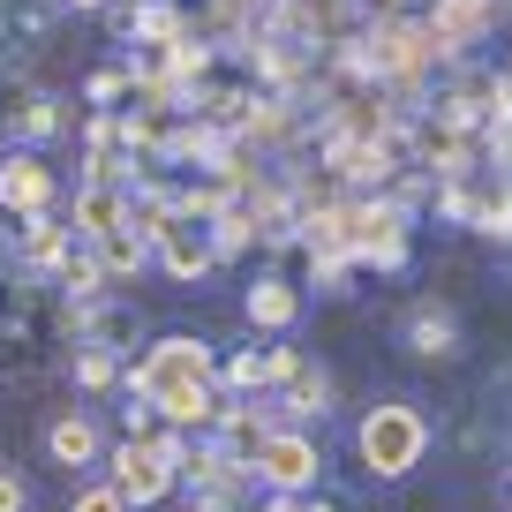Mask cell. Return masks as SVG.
Wrapping results in <instances>:
<instances>
[{"label":"cell","instance_id":"cell-24","mask_svg":"<svg viewBox=\"0 0 512 512\" xmlns=\"http://www.w3.org/2000/svg\"><path fill=\"white\" fill-rule=\"evenodd\" d=\"M136 91V76H128V68H98L91 83H83V98H91V106H113V98H128Z\"/></svg>","mask_w":512,"mask_h":512},{"label":"cell","instance_id":"cell-23","mask_svg":"<svg viewBox=\"0 0 512 512\" xmlns=\"http://www.w3.org/2000/svg\"><path fill=\"white\" fill-rule=\"evenodd\" d=\"M76 384H83V392H106V384H121V362L98 354V347H83L76 354Z\"/></svg>","mask_w":512,"mask_h":512},{"label":"cell","instance_id":"cell-14","mask_svg":"<svg viewBox=\"0 0 512 512\" xmlns=\"http://www.w3.org/2000/svg\"><path fill=\"white\" fill-rule=\"evenodd\" d=\"M46 460H53V467H98V460H106V437H98V422H91V415L46 422Z\"/></svg>","mask_w":512,"mask_h":512},{"label":"cell","instance_id":"cell-31","mask_svg":"<svg viewBox=\"0 0 512 512\" xmlns=\"http://www.w3.org/2000/svg\"><path fill=\"white\" fill-rule=\"evenodd\" d=\"M505 512H512V505H505Z\"/></svg>","mask_w":512,"mask_h":512},{"label":"cell","instance_id":"cell-1","mask_svg":"<svg viewBox=\"0 0 512 512\" xmlns=\"http://www.w3.org/2000/svg\"><path fill=\"white\" fill-rule=\"evenodd\" d=\"M196 384H219V347H211V339H196V332L151 339L144 362L121 369V392H128V400H144V407L174 400V392H196Z\"/></svg>","mask_w":512,"mask_h":512},{"label":"cell","instance_id":"cell-4","mask_svg":"<svg viewBox=\"0 0 512 512\" xmlns=\"http://www.w3.org/2000/svg\"><path fill=\"white\" fill-rule=\"evenodd\" d=\"M347 256L369 272H400L407 264V204L392 189L347 196Z\"/></svg>","mask_w":512,"mask_h":512},{"label":"cell","instance_id":"cell-30","mask_svg":"<svg viewBox=\"0 0 512 512\" xmlns=\"http://www.w3.org/2000/svg\"><path fill=\"white\" fill-rule=\"evenodd\" d=\"M249 512H256V505H249ZM264 512H287V497H272V505H264Z\"/></svg>","mask_w":512,"mask_h":512},{"label":"cell","instance_id":"cell-18","mask_svg":"<svg viewBox=\"0 0 512 512\" xmlns=\"http://www.w3.org/2000/svg\"><path fill=\"white\" fill-rule=\"evenodd\" d=\"M91 249H98V264H106V279H136L151 264V226L128 219V226H113L106 241H91Z\"/></svg>","mask_w":512,"mask_h":512},{"label":"cell","instance_id":"cell-13","mask_svg":"<svg viewBox=\"0 0 512 512\" xmlns=\"http://www.w3.org/2000/svg\"><path fill=\"white\" fill-rule=\"evenodd\" d=\"M196 23L181 16L174 0H136V8H121V38H136V46H151V53H166V46H181Z\"/></svg>","mask_w":512,"mask_h":512},{"label":"cell","instance_id":"cell-17","mask_svg":"<svg viewBox=\"0 0 512 512\" xmlns=\"http://www.w3.org/2000/svg\"><path fill=\"white\" fill-rule=\"evenodd\" d=\"M113 226H128V189H76V219H68V234H76V241H106Z\"/></svg>","mask_w":512,"mask_h":512},{"label":"cell","instance_id":"cell-29","mask_svg":"<svg viewBox=\"0 0 512 512\" xmlns=\"http://www.w3.org/2000/svg\"><path fill=\"white\" fill-rule=\"evenodd\" d=\"M61 8H76V16H98V8H113V0H61Z\"/></svg>","mask_w":512,"mask_h":512},{"label":"cell","instance_id":"cell-16","mask_svg":"<svg viewBox=\"0 0 512 512\" xmlns=\"http://www.w3.org/2000/svg\"><path fill=\"white\" fill-rule=\"evenodd\" d=\"M16 256L31 264V272H53L61 279V264L76 256V234H68L53 211H38V219H23V241H16Z\"/></svg>","mask_w":512,"mask_h":512},{"label":"cell","instance_id":"cell-19","mask_svg":"<svg viewBox=\"0 0 512 512\" xmlns=\"http://www.w3.org/2000/svg\"><path fill=\"white\" fill-rule=\"evenodd\" d=\"M8 121H16L23 144H46V136H61V98L53 91H23L16 106H8Z\"/></svg>","mask_w":512,"mask_h":512},{"label":"cell","instance_id":"cell-22","mask_svg":"<svg viewBox=\"0 0 512 512\" xmlns=\"http://www.w3.org/2000/svg\"><path fill=\"white\" fill-rule=\"evenodd\" d=\"M475 234L512 241V181H490V196H482V211H475Z\"/></svg>","mask_w":512,"mask_h":512},{"label":"cell","instance_id":"cell-27","mask_svg":"<svg viewBox=\"0 0 512 512\" xmlns=\"http://www.w3.org/2000/svg\"><path fill=\"white\" fill-rule=\"evenodd\" d=\"M0 512H31V490H23L16 467H0Z\"/></svg>","mask_w":512,"mask_h":512},{"label":"cell","instance_id":"cell-25","mask_svg":"<svg viewBox=\"0 0 512 512\" xmlns=\"http://www.w3.org/2000/svg\"><path fill=\"white\" fill-rule=\"evenodd\" d=\"M68 512H128V497L113 490V482H83V490H76V505H68Z\"/></svg>","mask_w":512,"mask_h":512},{"label":"cell","instance_id":"cell-15","mask_svg":"<svg viewBox=\"0 0 512 512\" xmlns=\"http://www.w3.org/2000/svg\"><path fill=\"white\" fill-rule=\"evenodd\" d=\"M272 415H287L294 430H302V422H324L332 415V377H324V369H294L287 384H279V400H272Z\"/></svg>","mask_w":512,"mask_h":512},{"label":"cell","instance_id":"cell-21","mask_svg":"<svg viewBox=\"0 0 512 512\" xmlns=\"http://www.w3.org/2000/svg\"><path fill=\"white\" fill-rule=\"evenodd\" d=\"M249 241H256V219H249V204H226L219 219H211V256H219V264H226V256H241Z\"/></svg>","mask_w":512,"mask_h":512},{"label":"cell","instance_id":"cell-5","mask_svg":"<svg viewBox=\"0 0 512 512\" xmlns=\"http://www.w3.org/2000/svg\"><path fill=\"white\" fill-rule=\"evenodd\" d=\"M249 475L264 482L272 497H309V490H317V475H324V445L309 430H294V422H279V430L264 437V452H256Z\"/></svg>","mask_w":512,"mask_h":512},{"label":"cell","instance_id":"cell-6","mask_svg":"<svg viewBox=\"0 0 512 512\" xmlns=\"http://www.w3.org/2000/svg\"><path fill=\"white\" fill-rule=\"evenodd\" d=\"M151 264H159L166 279H181V287H196V279L219 264V256H211V226L189 219V211H166V219L151 226Z\"/></svg>","mask_w":512,"mask_h":512},{"label":"cell","instance_id":"cell-28","mask_svg":"<svg viewBox=\"0 0 512 512\" xmlns=\"http://www.w3.org/2000/svg\"><path fill=\"white\" fill-rule=\"evenodd\" d=\"M287 512H339L332 497H287Z\"/></svg>","mask_w":512,"mask_h":512},{"label":"cell","instance_id":"cell-9","mask_svg":"<svg viewBox=\"0 0 512 512\" xmlns=\"http://www.w3.org/2000/svg\"><path fill=\"white\" fill-rule=\"evenodd\" d=\"M0 211H8V219L53 211V166L38 159V151H8V159H0Z\"/></svg>","mask_w":512,"mask_h":512},{"label":"cell","instance_id":"cell-7","mask_svg":"<svg viewBox=\"0 0 512 512\" xmlns=\"http://www.w3.org/2000/svg\"><path fill=\"white\" fill-rule=\"evenodd\" d=\"M106 482L128 497V512H136V505H159V497L181 490V475L159 460V452H151V437H128V445H113V452H106Z\"/></svg>","mask_w":512,"mask_h":512},{"label":"cell","instance_id":"cell-2","mask_svg":"<svg viewBox=\"0 0 512 512\" xmlns=\"http://www.w3.org/2000/svg\"><path fill=\"white\" fill-rule=\"evenodd\" d=\"M354 452H362V467L377 482H400L422 467V452H430V415H422L415 400H377L362 415V430H354Z\"/></svg>","mask_w":512,"mask_h":512},{"label":"cell","instance_id":"cell-20","mask_svg":"<svg viewBox=\"0 0 512 512\" xmlns=\"http://www.w3.org/2000/svg\"><path fill=\"white\" fill-rule=\"evenodd\" d=\"M61 287H68V302H76V309H91L98 294L113 287V279H106V264H98V249H91V241H83V249H76V256H68V264H61Z\"/></svg>","mask_w":512,"mask_h":512},{"label":"cell","instance_id":"cell-12","mask_svg":"<svg viewBox=\"0 0 512 512\" xmlns=\"http://www.w3.org/2000/svg\"><path fill=\"white\" fill-rule=\"evenodd\" d=\"M241 317H249L256 332H294V324H302V287L279 279V272H264L249 294H241Z\"/></svg>","mask_w":512,"mask_h":512},{"label":"cell","instance_id":"cell-11","mask_svg":"<svg viewBox=\"0 0 512 512\" xmlns=\"http://www.w3.org/2000/svg\"><path fill=\"white\" fill-rule=\"evenodd\" d=\"M400 339H407V354H422V362H452V354H460V317H452L445 302H415L407 324H400Z\"/></svg>","mask_w":512,"mask_h":512},{"label":"cell","instance_id":"cell-3","mask_svg":"<svg viewBox=\"0 0 512 512\" xmlns=\"http://www.w3.org/2000/svg\"><path fill=\"white\" fill-rule=\"evenodd\" d=\"M362 46H369V61H377V91H392V98H415L422 76L437 68V38H430L422 16H392V8H384L362 31Z\"/></svg>","mask_w":512,"mask_h":512},{"label":"cell","instance_id":"cell-8","mask_svg":"<svg viewBox=\"0 0 512 512\" xmlns=\"http://www.w3.org/2000/svg\"><path fill=\"white\" fill-rule=\"evenodd\" d=\"M430 38H437V61H467V46H482L497 23V0H430Z\"/></svg>","mask_w":512,"mask_h":512},{"label":"cell","instance_id":"cell-26","mask_svg":"<svg viewBox=\"0 0 512 512\" xmlns=\"http://www.w3.org/2000/svg\"><path fill=\"white\" fill-rule=\"evenodd\" d=\"M347 272H354V256H309V279H317L324 294H339V287H347Z\"/></svg>","mask_w":512,"mask_h":512},{"label":"cell","instance_id":"cell-10","mask_svg":"<svg viewBox=\"0 0 512 512\" xmlns=\"http://www.w3.org/2000/svg\"><path fill=\"white\" fill-rule=\"evenodd\" d=\"M272 407H256V400H226L219 407V430H211V445L226 452L234 467H256V452H264V437H272Z\"/></svg>","mask_w":512,"mask_h":512}]
</instances>
